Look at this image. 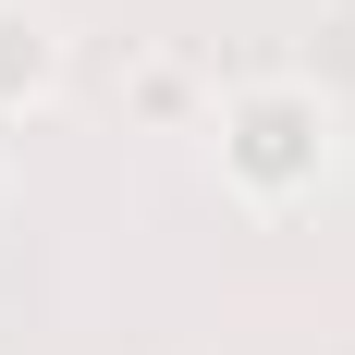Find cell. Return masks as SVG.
Returning <instances> with one entry per match:
<instances>
[{
    "instance_id": "cell-1",
    "label": "cell",
    "mask_w": 355,
    "mask_h": 355,
    "mask_svg": "<svg viewBox=\"0 0 355 355\" xmlns=\"http://www.w3.org/2000/svg\"><path fill=\"white\" fill-rule=\"evenodd\" d=\"M209 147H220V184L245 196V209H294V196H319L331 159H343V110L306 86V73H257L233 98L209 110Z\"/></svg>"
},
{
    "instance_id": "cell-2",
    "label": "cell",
    "mask_w": 355,
    "mask_h": 355,
    "mask_svg": "<svg viewBox=\"0 0 355 355\" xmlns=\"http://www.w3.org/2000/svg\"><path fill=\"white\" fill-rule=\"evenodd\" d=\"M62 73H73L62 25H49L37 0H0V123H37V110L62 98Z\"/></svg>"
}]
</instances>
